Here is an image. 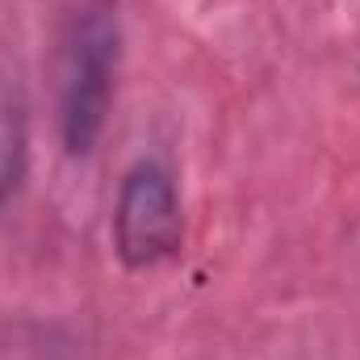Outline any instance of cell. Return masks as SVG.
Here are the masks:
<instances>
[{"instance_id": "2", "label": "cell", "mask_w": 360, "mask_h": 360, "mask_svg": "<svg viewBox=\"0 0 360 360\" xmlns=\"http://www.w3.org/2000/svg\"><path fill=\"white\" fill-rule=\"evenodd\" d=\"M184 218H180V197L176 180L164 164L143 160L134 164L113 205V243L126 269H155L180 248Z\"/></svg>"}, {"instance_id": "1", "label": "cell", "mask_w": 360, "mask_h": 360, "mask_svg": "<svg viewBox=\"0 0 360 360\" xmlns=\"http://www.w3.org/2000/svg\"><path fill=\"white\" fill-rule=\"evenodd\" d=\"M117 8L113 0H80L63 30L59 59V130L72 155H89L105 130L117 72Z\"/></svg>"}, {"instance_id": "3", "label": "cell", "mask_w": 360, "mask_h": 360, "mask_svg": "<svg viewBox=\"0 0 360 360\" xmlns=\"http://www.w3.org/2000/svg\"><path fill=\"white\" fill-rule=\"evenodd\" d=\"M25 172V113L13 92L0 89V205L13 197Z\"/></svg>"}]
</instances>
